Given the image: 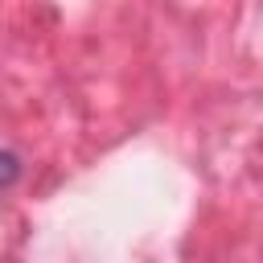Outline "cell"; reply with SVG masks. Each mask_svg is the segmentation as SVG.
<instances>
[{
	"label": "cell",
	"instance_id": "cell-1",
	"mask_svg": "<svg viewBox=\"0 0 263 263\" xmlns=\"http://www.w3.org/2000/svg\"><path fill=\"white\" fill-rule=\"evenodd\" d=\"M16 173H21V164H16V156H8V152H0V185H8V181H16Z\"/></svg>",
	"mask_w": 263,
	"mask_h": 263
}]
</instances>
